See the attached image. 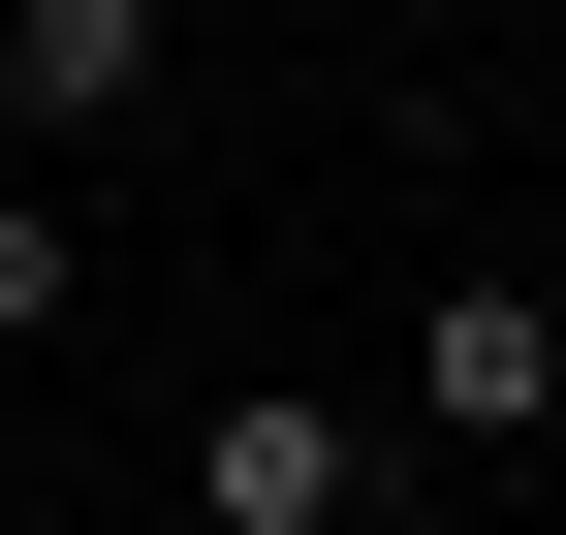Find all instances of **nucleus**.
Returning a JSON list of instances; mask_svg holds the SVG:
<instances>
[{"mask_svg": "<svg viewBox=\"0 0 566 535\" xmlns=\"http://www.w3.org/2000/svg\"><path fill=\"white\" fill-rule=\"evenodd\" d=\"M189 535H409V441L315 378H189Z\"/></svg>", "mask_w": 566, "mask_h": 535, "instance_id": "1", "label": "nucleus"}, {"mask_svg": "<svg viewBox=\"0 0 566 535\" xmlns=\"http://www.w3.org/2000/svg\"><path fill=\"white\" fill-rule=\"evenodd\" d=\"M409 441H441V473H535L566 441V284H504V252L409 284Z\"/></svg>", "mask_w": 566, "mask_h": 535, "instance_id": "2", "label": "nucleus"}, {"mask_svg": "<svg viewBox=\"0 0 566 535\" xmlns=\"http://www.w3.org/2000/svg\"><path fill=\"white\" fill-rule=\"evenodd\" d=\"M0 126H32V158L158 126V0H0Z\"/></svg>", "mask_w": 566, "mask_h": 535, "instance_id": "3", "label": "nucleus"}, {"mask_svg": "<svg viewBox=\"0 0 566 535\" xmlns=\"http://www.w3.org/2000/svg\"><path fill=\"white\" fill-rule=\"evenodd\" d=\"M63 315H95L63 284V189H0V347H63Z\"/></svg>", "mask_w": 566, "mask_h": 535, "instance_id": "4", "label": "nucleus"}, {"mask_svg": "<svg viewBox=\"0 0 566 535\" xmlns=\"http://www.w3.org/2000/svg\"><path fill=\"white\" fill-rule=\"evenodd\" d=\"M535 95H566V63H535Z\"/></svg>", "mask_w": 566, "mask_h": 535, "instance_id": "5", "label": "nucleus"}]
</instances>
